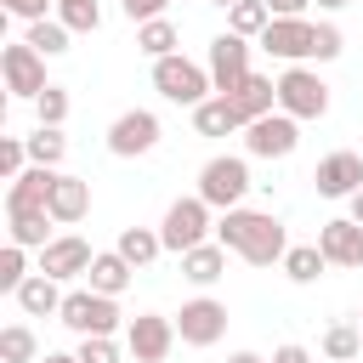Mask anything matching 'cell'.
<instances>
[{
  "instance_id": "cell-1",
  "label": "cell",
  "mask_w": 363,
  "mask_h": 363,
  "mask_svg": "<svg viewBox=\"0 0 363 363\" xmlns=\"http://www.w3.org/2000/svg\"><path fill=\"white\" fill-rule=\"evenodd\" d=\"M216 244L250 267H284V255H289V233L272 210H227L216 221Z\"/></svg>"
},
{
  "instance_id": "cell-2",
  "label": "cell",
  "mask_w": 363,
  "mask_h": 363,
  "mask_svg": "<svg viewBox=\"0 0 363 363\" xmlns=\"http://www.w3.org/2000/svg\"><path fill=\"white\" fill-rule=\"evenodd\" d=\"M153 91L164 96V102H176V108H199V102H210V68H199V62H187L182 51L176 57H159L153 62Z\"/></svg>"
},
{
  "instance_id": "cell-3",
  "label": "cell",
  "mask_w": 363,
  "mask_h": 363,
  "mask_svg": "<svg viewBox=\"0 0 363 363\" xmlns=\"http://www.w3.org/2000/svg\"><path fill=\"white\" fill-rule=\"evenodd\" d=\"M244 193H250V164L238 153H216L204 170H199V199L210 210H244Z\"/></svg>"
},
{
  "instance_id": "cell-4",
  "label": "cell",
  "mask_w": 363,
  "mask_h": 363,
  "mask_svg": "<svg viewBox=\"0 0 363 363\" xmlns=\"http://www.w3.org/2000/svg\"><path fill=\"white\" fill-rule=\"evenodd\" d=\"M278 113H289V119H323L329 113V85L318 79V68L295 62L278 74Z\"/></svg>"
},
{
  "instance_id": "cell-5",
  "label": "cell",
  "mask_w": 363,
  "mask_h": 363,
  "mask_svg": "<svg viewBox=\"0 0 363 363\" xmlns=\"http://www.w3.org/2000/svg\"><path fill=\"white\" fill-rule=\"evenodd\" d=\"M119 318H125L119 301H113V295H96V289H68V295H62V312H57V323H68L79 340H85V335H113Z\"/></svg>"
},
{
  "instance_id": "cell-6",
  "label": "cell",
  "mask_w": 363,
  "mask_h": 363,
  "mask_svg": "<svg viewBox=\"0 0 363 363\" xmlns=\"http://www.w3.org/2000/svg\"><path fill=\"white\" fill-rule=\"evenodd\" d=\"M210 204L193 193V199H176L170 210H164V221H159V238H164V250H176V255H187V250H199V244H210Z\"/></svg>"
},
{
  "instance_id": "cell-7",
  "label": "cell",
  "mask_w": 363,
  "mask_h": 363,
  "mask_svg": "<svg viewBox=\"0 0 363 363\" xmlns=\"http://www.w3.org/2000/svg\"><path fill=\"white\" fill-rule=\"evenodd\" d=\"M210 85H216V96H238L244 91V79H250V40L244 34H216L210 40Z\"/></svg>"
},
{
  "instance_id": "cell-8",
  "label": "cell",
  "mask_w": 363,
  "mask_h": 363,
  "mask_svg": "<svg viewBox=\"0 0 363 363\" xmlns=\"http://www.w3.org/2000/svg\"><path fill=\"white\" fill-rule=\"evenodd\" d=\"M0 79H6V91L23 96V102H40V91L51 85V79H45V57H40L28 40H17V45L0 51Z\"/></svg>"
},
{
  "instance_id": "cell-9",
  "label": "cell",
  "mask_w": 363,
  "mask_h": 363,
  "mask_svg": "<svg viewBox=\"0 0 363 363\" xmlns=\"http://www.w3.org/2000/svg\"><path fill=\"white\" fill-rule=\"evenodd\" d=\"M176 340H182L176 335V318H164V312H136L125 323V346H130L136 363H164Z\"/></svg>"
},
{
  "instance_id": "cell-10",
  "label": "cell",
  "mask_w": 363,
  "mask_h": 363,
  "mask_svg": "<svg viewBox=\"0 0 363 363\" xmlns=\"http://www.w3.org/2000/svg\"><path fill=\"white\" fill-rule=\"evenodd\" d=\"M159 147V113L147 108H125L113 125H108V153L113 159H142Z\"/></svg>"
},
{
  "instance_id": "cell-11",
  "label": "cell",
  "mask_w": 363,
  "mask_h": 363,
  "mask_svg": "<svg viewBox=\"0 0 363 363\" xmlns=\"http://www.w3.org/2000/svg\"><path fill=\"white\" fill-rule=\"evenodd\" d=\"M301 147V119L289 113H267L255 125H244V153L250 159H289Z\"/></svg>"
},
{
  "instance_id": "cell-12",
  "label": "cell",
  "mask_w": 363,
  "mask_h": 363,
  "mask_svg": "<svg viewBox=\"0 0 363 363\" xmlns=\"http://www.w3.org/2000/svg\"><path fill=\"white\" fill-rule=\"evenodd\" d=\"M176 335H182V346H216V340L227 335V306H221L216 295L182 301V312H176Z\"/></svg>"
},
{
  "instance_id": "cell-13",
  "label": "cell",
  "mask_w": 363,
  "mask_h": 363,
  "mask_svg": "<svg viewBox=\"0 0 363 363\" xmlns=\"http://www.w3.org/2000/svg\"><path fill=\"white\" fill-rule=\"evenodd\" d=\"M312 187H318L323 199H352V193L363 187V153H352V147L323 153L318 170H312Z\"/></svg>"
},
{
  "instance_id": "cell-14",
  "label": "cell",
  "mask_w": 363,
  "mask_h": 363,
  "mask_svg": "<svg viewBox=\"0 0 363 363\" xmlns=\"http://www.w3.org/2000/svg\"><path fill=\"white\" fill-rule=\"evenodd\" d=\"M312 28H318V23H306V17H272L267 34H261V51L295 68V62L312 57Z\"/></svg>"
},
{
  "instance_id": "cell-15",
  "label": "cell",
  "mask_w": 363,
  "mask_h": 363,
  "mask_svg": "<svg viewBox=\"0 0 363 363\" xmlns=\"http://www.w3.org/2000/svg\"><path fill=\"white\" fill-rule=\"evenodd\" d=\"M91 261H96V250H91L79 233H62V238H51V244L40 250V272H45V278H57V284H68V278L91 272Z\"/></svg>"
},
{
  "instance_id": "cell-16",
  "label": "cell",
  "mask_w": 363,
  "mask_h": 363,
  "mask_svg": "<svg viewBox=\"0 0 363 363\" xmlns=\"http://www.w3.org/2000/svg\"><path fill=\"white\" fill-rule=\"evenodd\" d=\"M318 250L329 267H363V227L352 216H335L318 227Z\"/></svg>"
},
{
  "instance_id": "cell-17",
  "label": "cell",
  "mask_w": 363,
  "mask_h": 363,
  "mask_svg": "<svg viewBox=\"0 0 363 363\" xmlns=\"http://www.w3.org/2000/svg\"><path fill=\"white\" fill-rule=\"evenodd\" d=\"M45 210H51V221H57V227H74V221H85V216H91V182H85V176H68V170H57Z\"/></svg>"
},
{
  "instance_id": "cell-18",
  "label": "cell",
  "mask_w": 363,
  "mask_h": 363,
  "mask_svg": "<svg viewBox=\"0 0 363 363\" xmlns=\"http://www.w3.org/2000/svg\"><path fill=\"white\" fill-rule=\"evenodd\" d=\"M51 182H57V170H51V164H28V170L6 187V216H17V210H45Z\"/></svg>"
},
{
  "instance_id": "cell-19",
  "label": "cell",
  "mask_w": 363,
  "mask_h": 363,
  "mask_svg": "<svg viewBox=\"0 0 363 363\" xmlns=\"http://www.w3.org/2000/svg\"><path fill=\"white\" fill-rule=\"evenodd\" d=\"M85 278H91L85 289H96V295H113V301H119V295H125V284L136 278V267H130L119 250H96V261H91V272H85Z\"/></svg>"
},
{
  "instance_id": "cell-20",
  "label": "cell",
  "mask_w": 363,
  "mask_h": 363,
  "mask_svg": "<svg viewBox=\"0 0 363 363\" xmlns=\"http://www.w3.org/2000/svg\"><path fill=\"white\" fill-rule=\"evenodd\" d=\"M227 102L244 113V125H255V119L278 113V79H267V74H250V79H244V91H238V96H227Z\"/></svg>"
},
{
  "instance_id": "cell-21",
  "label": "cell",
  "mask_w": 363,
  "mask_h": 363,
  "mask_svg": "<svg viewBox=\"0 0 363 363\" xmlns=\"http://www.w3.org/2000/svg\"><path fill=\"white\" fill-rule=\"evenodd\" d=\"M182 278L187 284H199V289H210L216 278H227V250L210 238V244H199V250H187L182 255Z\"/></svg>"
},
{
  "instance_id": "cell-22",
  "label": "cell",
  "mask_w": 363,
  "mask_h": 363,
  "mask_svg": "<svg viewBox=\"0 0 363 363\" xmlns=\"http://www.w3.org/2000/svg\"><path fill=\"white\" fill-rule=\"evenodd\" d=\"M11 301H17L23 318H51V312H62V289H57V278H45V272H34Z\"/></svg>"
},
{
  "instance_id": "cell-23",
  "label": "cell",
  "mask_w": 363,
  "mask_h": 363,
  "mask_svg": "<svg viewBox=\"0 0 363 363\" xmlns=\"http://www.w3.org/2000/svg\"><path fill=\"white\" fill-rule=\"evenodd\" d=\"M193 130H199V136H233V130H244V113H238L227 96H210V102L193 108Z\"/></svg>"
},
{
  "instance_id": "cell-24",
  "label": "cell",
  "mask_w": 363,
  "mask_h": 363,
  "mask_svg": "<svg viewBox=\"0 0 363 363\" xmlns=\"http://www.w3.org/2000/svg\"><path fill=\"white\" fill-rule=\"evenodd\" d=\"M6 244H23V250H45L51 244V210H17L6 216Z\"/></svg>"
},
{
  "instance_id": "cell-25",
  "label": "cell",
  "mask_w": 363,
  "mask_h": 363,
  "mask_svg": "<svg viewBox=\"0 0 363 363\" xmlns=\"http://www.w3.org/2000/svg\"><path fill=\"white\" fill-rule=\"evenodd\" d=\"M363 357V329L357 323H329L323 329V363H357Z\"/></svg>"
},
{
  "instance_id": "cell-26",
  "label": "cell",
  "mask_w": 363,
  "mask_h": 363,
  "mask_svg": "<svg viewBox=\"0 0 363 363\" xmlns=\"http://www.w3.org/2000/svg\"><path fill=\"white\" fill-rule=\"evenodd\" d=\"M130 267H147V261H159V250H164V238L153 233V227H125L119 233V244H113Z\"/></svg>"
},
{
  "instance_id": "cell-27",
  "label": "cell",
  "mask_w": 363,
  "mask_h": 363,
  "mask_svg": "<svg viewBox=\"0 0 363 363\" xmlns=\"http://www.w3.org/2000/svg\"><path fill=\"white\" fill-rule=\"evenodd\" d=\"M323 267H329V261H323L318 244H289V255H284V278H289V284H318Z\"/></svg>"
},
{
  "instance_id": "cell-28",
  "label": "cell",
  "mask_w": 363,
  "mask_h": 363,
  "mask_svg": "<svg viewBox=\"0 0 363 363\" xmlns=\"http://www.w3.org/2000/svg\"><path fill=\"white\" fill-rule=\"evenodd\" d=\"M136 51L153 57V62H159V57H176V23H170V17L142 23V28H136Z\"/></svg>"
},
{
  "instance_id": "cell-29",
  "label": "cell",
  "mask_w": 363,
  "mask_h": 363,
  "mask_svg": "<svg viewBox=\"0 0 363 363\" xmlns=\"http://www.w3.org/2000/svg\"><path fill=\"white\" fill-rule=\"evenodd\" d=\"M0 363H40V340L28 323H6L0 329Z\"/></svg>"
},
{
  "instance_id": "cell-30",
  "label": "cell",
  "mask_w": 363,
  "mask_h": 363,
  "mask_svg": "<svg viewBox=\"0 0 363 363\" xmlns=\"http://www.w3.org/2000/svg\"><path fill=\"white\" fill-rule=\"evenodd\" d=\"M267 23H272L267 0H238V6L227 11V28H233V34H244V40H261V34H267Z\"/></svg>"
},
{
  "instance_id": "cell-31",
  "label": "cell",
  "mask_w": 363,
  "mask_h": 363,
  "mask_svg": "<svg viewBox=\"0 0 363 363\" xmlns=\"http://www.w3.org/2000/svg\"><path fill=\"white\" fill-rule=\"evenodd\" d=\"M57 23L68 34H96L102 28V6L96 0H57Z\"/></svg>"
},
{
  "instance_id": "cell-32",
  "label": "cell",
  "mask_w": 363,
  "mask_h": 363,
  "mask_svg": "<svg viewBox=\"0 0 363 363\" xmlns=\"http://www.w3.org/2000/svg\"><path fill=\"white\" fill-rule=\"evenodd\" d=\"M23 142H28V164H51V170H57V164L68 159V136H62V130H45V125H40V130L23 136Z\"/></svg>"
},
{
  "instance_id": "cell-33",
  "label": "cell",
  "mask_w": 363,
  "mask_h": 363,
  "mask_svg": "<svg viewBox=\"0 0 363 363\" xmlns=\"http://www.w3.org/2000/svg\"><path fill=\"white\" fill-rule=\"evenodd\" d=\"M23 40H28V45L40 51V57H62L74 34H68V28L57 23V17H45V23H28V34H23Z\"/></svg>"
},
{
  "instance_id": "cell-34",
  "label": "cell",
  "mask_w": 363,
  "mask_h": 363,
  "mask_svg": "<svg viewBox=\"0 0 363 363\" xmlns=\"http://www.w3.org/2000/svg\"><path fill=\"white\" fill-rule=\"evenodd\" d=\"M28 278H34V272H28V250H23V244H6V250H0V289L17 295Z\"/></svg>"
},
{
  "instance_id": "cell-35",
  "label": "cell",
  "mask_w": 363,
  "mask_h": 363,
  "mask_svg": "<svg viewBox=\"0 0 363 363\" xmlns=\"http://www.w3.org/2000/svg\"><path fill=\"white\" fill-rule=\"evenodd\" d=\"M34 113H40L45 130H62V119H68V91H62V85H45L40 102H34Z\"/></svg>"
},
{
  "instance_id": "cell-36",
  "label": "cell",
  "mask_w": 363,
  "mask_h": 363,
  "mask_svg": "<svg viewBox=\"0 0 363 363\" xmlns=\"http://www.w3.org/2000/svg\"><path fill=\"white\" fill-rule=\"evenodd\" d=\"M340 51H346V34H340L335 23H318V28H312V62H335Z\"/></svg>"
},
{
  "instance_id": "cell-37",
  "label": "cell",
  "mask_w": 363,
  "mask_h": 363,
  "mask_svg": "<svg viewBox=\"0 0 363 363\" xmlns=\"http://www.w3.org/2000/svg\"><path fill=\"white\" fill-rule=\"evenodd\" d=\"M23 170H28V142L23 136H0V176L17 182Z\"/></svg>"
},
{
  "instance_id": "cell-38",
  "label": "cell",
  "mask_w": 363,
  "mask_h": 363,
  "mask_svg": "<svg viewBox=\"0 0 363 363\" xmlns=\"http://www.w3.org/2000/svg\"><path fill=\"white\" fill-rule=\"evenodd\" d=\"M74 357H79V363H119V340H113V335H85Z\"/></svg>"
},
{
  "instance_id": "cell-39",
  "label": "cell",
  "mask_w": 363,
  "mask_h": 363,
  "mask_svg": "<svg viewBox=\"0 0 363 363\" xmlns=\"http://www.w3.org/2000/svg\"><path fill=\"white\" fill-rule=\"evenodd\" d=\"M164 6H170V0H119V11H125L136 28H142V23H153V17H164Z\"/></svg>"
},
{
  "instance_id": "cell-40",
  "label": "cell",
  "mask_w": 363,
  "mask_h": 363,
  "mask_svg": "<svg viewBox=\"0 0 363 363\" xmlns=\"http://www.w3.org/2000/svg\"><path fill=\"white\" fill-rule=\"evenodd\" d=\"M11 17H23V23H45V6H57V0H0Z\"/></svg>"
},
{
  "instance_id": "cell-41",
  "label": "cell",
  "mask_w": 363,
  "mask_h": 363,
  "mask_svg": "<svg viewBox=\"0 0 363 363\" xmlns=\"http://www.w3.org/2000/svg\"><path fill=\"white\" fill-rule=\"evenodd\" d=\"M272 363H312V352H306L301 340H284V346L272 352Z\"/></svg>"
},
{
  "instance_id": "cell-42",
  "label": "cell",
  "mask_w": 363,
  "mask_h": 363,
  "mask_svg": "<svg viewBox=\"0 0 363 363\" xmlns=\"http://www.w3.org/2000/svg\"><path fill=\"white\" fill-rule=\"evenodd\" d=\"M306 6H312V0H267L272 17H306Z\"/></svg>"
},
{
  "instance_id": "cell-43",
  "label": "cell",
  "mask_w": 363,
  "mask_h": 363,
  "mask_svg": "<svg viewBox=\"0 0 363 363\" xmlns=\"http://www.w3.org/2000/svg\"><path fill=\"white\" fill-rule=\"evenodd\" d=\"M346 204H352V221H357V227H363V187H357V193H352V199H346Z\"/></svg>"
},
{
  "instance_id": "cell-44",
  "label": "cell",
  "mask_w": 363,
  "mask_h": 363,
  "mask_svg": "<svg viewBox=\"0 0 363 363\" xmlns=\"http://www.w3.org/2000/svg\"><path fill=\"white\" fill-rule=\"evenodd\" d=\"M40 363H79V357H74V352H45Z\"/></svg>"
},
{
  "instance_id": "cell-45",
  "label": "cell",
  "mask_w": 363,
  "mask_h": 363,
  "mask_svg": "<svg viewBox=\"0 0 363 363\" xmlns=\"http://www.w3.org/2000/svg\"><path fill=\"white\" fill-rule=\"evenodd\" d=\"M227 363H267V357H255V352H233Z\"/></svg>"
},
{
  "instance_id": "cell-46",
  "label": "cell",
  "mask_w": 363,
  "mask_h": 363,
  "mask_svg": "<svg viewBox=\"0 0 363 363\" xmlns=\"http://www.w3.org/2000/svg\"><path fill=\"white\" fill-rule=\"evenodd\" d=\"M340 6H352V0H318V11H340Z\"/></svg>"
},
{
  "instance_id": "cell-47",
  "label": "cell",
  "mask_w": 363,
  "mask_h": 363,
  "mask_svg": "<svg viewBox=\"0 0 363 363\" xmlns=\"http://www.w3.org/2000/svg\"><path fill=\"white\" fill-rule=\"evenodd\" d=\"M210 6H221V11H233V6H238V0H210Z\"/></svg>"
}]
</instances>
